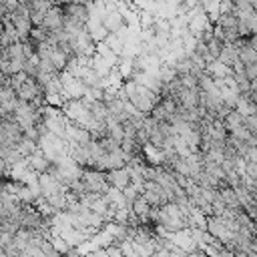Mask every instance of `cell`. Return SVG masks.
I'll list each match as a JSON object with an SVG mask.
<instances>
[{
	"instance_id": "1",
	"label": "cell",
	"mask_w": 257,
	"mask_h": 257,
	"mask_svg": "<svg viewBox=\"0 0 257 257\" xmlns=\"http://www.w3.org/2000/svg\"><path fill=\"white\" fill-rule=\"evenodd\" d=\"M86 193H96V195H104L108 191V181H106V173L102 171H94V169H84L82 177H80Z\"/></svg>"
},
{
	"instance_id": "2",
	"label": "cell",
	"mask_w": 257,
	"mask_h": 257,
	"mask_svg": "<svg viewBox=\"0 0 257 257\" xmlns=\"http://www.w3.org/2000/svg\"><path fill=\"white\" fill-rule=\"evenodd\" d=\"M64 139H66L68 145H76V147H86L92 141V137H90V133L86 131V128L72 122V120L66 122V137Z\"/></svg>"
},
{
	"instance_id": "3",
	"label": "cell",
	"mask_w": 257,
	"mask_h": 257,
	"mask_svg": "<svg viewBox=\"0 0 257 257\" xmlns=\"http://www.w3.org/2000/svg\"><path fill=\"white\" fill-rule=\"evenodd\" d=\"M62 12H64V20L80 24V26H84L86 20H88V8L82 6V4H64Z\"/></svg>"
},
{
	"instance_id": "4",
	"label": "cell",
	"mask_w": 257,
	"mask_h": 257,
	"mask_svg": "<svg viewBox=\"0 0 257 257\" xmlns=\"http://www.w3.org/2000/svg\"><path fill=\"white\" fill-rule=\"evenodd\" d=\"M106 181H108L110 187H114V189H118V191H124L128 185H131V175H128L126 167H122V169H112V171L106 173Z\"/></svg>"
},
{
	"instance_id": "5",
	"label": "cell",
	"mask_w": 257,
	"mask_h": 257,
	"mask_svg": "<svg viewBox=\"0 0 257 257\" xmlns=\"http://www.w3.org/2000/svg\"><path fill=\"white\" fill-rule=\"evenodd\" d=\"M10 20L20 36V42H26L28 40V34L32 30V22H30V16L28 14H18V12H12L10 14Z\"/></svg>"
},
{
	"instance_id": "6",
	"label": "cell",
	"mask_w": 257,
	"mask_h": 257,
	"mask_svg": "<svg viewBox=\"0 0 257 257\" xmlns=\"http://www.w3.org/2000/svg\"><path fill=\"white\" fill-rule=\"evenodd\" d=\"M42 26H44L46 30H50V32L62 28V26H64V12H62V6H52V8L44 14Z\"/></svg>"
},
{
	"instance_id": "7",
	"label": "cell",
	"mask_w": 257,
	"mask_h": 257,
	"mask_svg": "<svg viewBox=\"0 0 257 257\" xmlns=\"http://www.w3.org/2000/svg\"><path fill=\"white\" fill-rule=\"evenodd\" d=\"M26 165H28V169L30 171H34L36 175H42V173H48L50 171V161L44 157V153L38 149L36 153H32L30 157H26Z\"/></svg>"
},
{
	"instance_id": "8",
	"label": "cell",
	"mask_w": 257,
	"mask_h": 257,
	"mask_svg": "<svg viewBox=\"0 0 257 257\" xmlns=\"http://www.w3.org/2000/svg\"><path fill=\"white\" fill-rule=\"evenodd\" d=\"M205 72L211 76V78H227V76H233V70L231 66L223 64L221 60H213L205 66Z\"/></svg>"
},
{
	"instance_id": "9",
	"label": "cell",
	"mask_w": 257,
	"mask_h": 257,
	"mask_svg": "<svg viewBox=\"0 0 257 257\" xmlns=\"http://www.w3.org/2000/svg\"><path fill=\"white\" fill-rule=\"evenodd\" d=\"M16 151H18V155H20L22 159H26V157H30L32 153L38 151V143H36V141H30V139H26V137H22V139L18 141V145H16Z\"/></svg>"
},
{
	"instance_id": "10",
	"label": "cell",
	"mask_w": 257,
	"mask_h": 257,
	"mask_svg": "<svg viewBox=\"0 0 257 257\" xmlns=\"http://www.w3.org/2000/svg\"><path fill=\"white\" fill-rule=\"evenodd\" d=\"M217 60H221L227 66H233V62L237 60V44H223L221 54H219Z\"/></svg>"
},
{
	"instance_id": "11",
	"label": "cell",
	"mask_w": 257,
	"mask_h": 257,
	"mask_svg": "<svg viewBox=\"0 0 257 257\" xmlns=\"http://www.w3.org/2000/svg\"><path fill=\"white\" fill-rule=\"evenodd\" d=\"M219 197L223 199V203H225L229 209H241L239 199H237V195H235V191H233L231 187H223V189H219Z\"/></svg>"
},
{
	"instance_id": "12",
	"label": "cell",
	"mask_w": 257,
	"mask_h": 257,
	"mask_svg": "<svg viewBox=\"0 0 257 257\" xmlns=\"http://www.w3.org/2000/svg\"><path fill=\"white\" fill-rule=\"evenodd\" d=\"M116 70L118 74L122 76V80H131L133 72H135V66H133V58H118V64H116Z\"/></svg>"
},
{
	"instance_id": "13",
	"label": "cell",
	"mask_w": 257,
	"mask_h": 257,
	"mask_svg": "<svg viewBox=\"0 0 257 257\" xmlns=\"http://www.w3.org/2000/svg\"><path fill=\"white\" fill-rule=\"evenodd\" d=\"M241 124H243V116H241L237 110H229V114L223 118V126H225L227 133H231L233 128H237V126H241Z\"/></svg>"
},
{
	"instance_id": "14",
	"label": "cell",
	"mask_w": 257,
	"mask_h": 257,
	"mask_svg": "<svg viewBox=\"0 0 257 257\" xmlns=\"http://www.w3.org/2000/svg\"><path fill=\"white\" fill-rule=\"evenodd\" d=\"M48 34H50V30H46L44 26H32V30H30V34H28V40L36 46V44H40V42H46V40H48Z\"/></svg>"
},
{
	"instance_id": "15",
	"label": "cell",
	"mask_w": 257,
	"mask_h": 257,
	"mask_svg": "<svg viewBox=\"0 0 257 257\" xmlns=\"http://www.w3.org/2000/svg\"><path fill=\"white\" fill-rule=\"evenodd\" d=\"M4 58H6V60H18V62H24L22 42H16V44H10L8 48H4Z\"/></svg>"
},
{
	"instance_id": "16",
	"label": "cell",
	"mask_w": 257,
	"mask_h": 257,
	"mask_svg": "<svg viewBox=\"0 0 257 257\" xmlns=\"http://www.w3.org/2000/svg\"><path fill=\"white\" fill-rule=\"evenodd\" d=\"M102 44H104L106 48H110L114 54H118V56H120V52H122V40H120L116 34H108V36L102 40Z\"/></svg>"
},
{
	"instance_id": "17",
	"label": "cell",
	"mask_w": 257,
	"mask_h": 257,
	"mask_svg": "<svg viewBox=\"0 0 257 257\" xmlns=\"http://www.w3.org/2000/svg\"><path fill=\"white\" fill-rule=\"evenodd\" d=\"M237 22L239 20L233 14H219V18H217L215 24H219L223 30H233V28H237Z\"/></svg>"
},
{
	"instance_id": "18",
	"label": "cell",
	"mask_w": 257,
	"mask_h": 257,
	"mask_svg": "<svg viewBox=\"0 0 257 257\" xmlns=\"http://www.w3.org/2000/svg\"><path fill=\"white\" fill-rule=\"evenodd\" d=\"M245 76H247L249 80H257V62L245 66Z\"/></svg>"
},
{
	"instance_id": "19",
	"label": "cell",
	"mask_w": 257,
	"mask_h": 257,
	"mask_svg": "<svg viewBox=\"0 0 257 257\" xmlns=\"http://www.w3.org/2000/svg\"><path fill=\"white\" fill-rule=\"evenodd\" d=\"M245 159H247L249 163H255V165H257V147L249 149V151H247V155H245Z\"/></svg>"
},
{
	"instance_id": "20",
	"label": "cell",
	"mask_w": 257,
	"mask_h": 257,
	"mask_svg": "<svg viewBox=\"0 0 257 257\" xmlns=\"http://www.w3.org/2000/svg\"><path fill=\"white\" fill-rule=\"evenodd\" d=\"M84 257H108V253H106V249H94L92 253L84 255Z\"/></svg>"
},
{
	"instance_id": "21",
	"label": "cell",
	"mask_w": 257,
	"mask_h": 257,
	"mask_svg": "<svg viewBox=\"0 0 257 257\" xmlns=\"http://www.w3.org/2000/svg\"><path fill=\"white\" fill-rule=\"evenodd\" d=\"M219 257H239L235 251H231V249H227V247H223L221 249V253H219Z\"/></svg>"
},
{
	"instance_id": "22",
	"label": "cell",
	"mask_w": 257,
	"mask_h": 257,
	"mask_svg": "<svg viewBox=\"0 0 257 257\" xmlns=\"http://www.w3.org/2000/svg\"><path fill=\"white\" fill-rule=\"evenodd\" d=\"M0 257H8V255H6V251H4L2 247H0Z\"/></svg>"
},
{
	"instance_id": "23",
	"label": "cell",
	"mask_w": 257,
	"mask_h": 257,
	"mask_svg": "<svg viewBox=\"0 0 257 257\" xmlns=\"http://www.w3.org/2000/svg\"><path fill=\"white\" fill-rule=\"evenodd\" d=\"M0 48H2V46H0Z\"/></svg>"
}]
</instances>
